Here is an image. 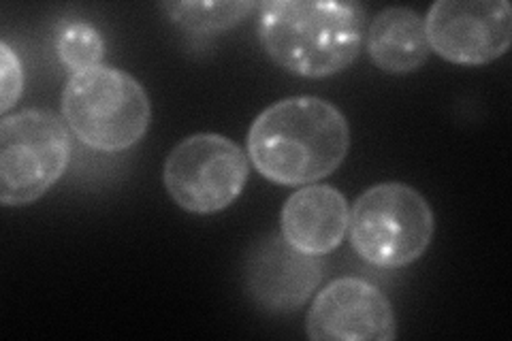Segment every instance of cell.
<instances>
[{
  "instance_id": "obj_14",
  "label": "cell",
  "mask_w": 512,
  "mask_h": 341,
  "mask_svg": "<svg viewBox=\"0 0 512 341\" xmlns=\"http://www.w3.org/2000/svg\"><path fill=\"white\" fill-rule=\"evenodd\" d=\"M24 94V69L22 60L9 43H0V111L5 113L22 99Z\"/></svg>"
},
{
  "instance_id": "obj_6",
  "label": "cell",
  "mask_w": 512,
  "mask_h": 341,
  "mask_svg": "<svg viewBox=\"0 0 512 341\" xmlns=\"http://www.w3.org/2000/svg\"><path fill=\"white\" fill-rule=\"evenodd\" d=\"M250 158L242 145L218 133L180 141L165 160L167 194L188 214L210 216L231 207L248 184Z\"/></svg>"
},
{
  "instance_id": "obj_4",
  "label": "cell",
  "mask_w": 512,
  "mask_h": 341,
  "mask_svg": "<svg viewBox=\"0 0 512 341\" xmlns=\"http://www.w3.org/2000/svg\"><path fill=\"white\" fill-rule=\"evenodd\" d=\"M436 218L423 194L404 182H382L361 192L350 207L348 239L365 263L404 269L427 252Z\"/></svg>"
},
{
  "instance_id": "obj_7",
  "label": "cell",
  "mask_w": 512,
  "mask_h": 341,
  "mask_svg": "<svg viewBox=\"0 0 512 341\" xmlns=\"http://www.w3.org/2000/svg\"><path fill=\"white\" fill-rule=\"evenodd\" d=\"M431 52L459 67H485L512 43V9L506 0H438L425 18Z\"/></svg>"
},
{
  "instance_id": "obj_5",
  "label": "cell",
  "mask_w": 512,
  "mask_h": 341,
  "mask_svg": "<svg viewBox=\"0 0 512 341\" xmlns=\"http://www.w3.org/2000/svg\"><path fill=\"white\" fill-rule=\"evenodd\" d=\"M71 160L69 126L47 109H22L0 122V203L24 207L56 186Z\"/></svg>"
},
{
  "instance_id": "obj_9",
  "label": "cell",
  "mask_w": 512,
  "mask_h": 341,
  "mask_svg": "<svg viewBox=\"0 0 512 341\" xmlns=\"http://www.w3.org/2000/svg\"><path fill=\"white\" fill-rule=\"evenodd\" d=\"M323 280L318 256L303 254L282 235L271 233L252 243L244 261L246 295L269 314L297 312Z\"/></svg>"
},
{
  "instance_id": "obj_13",
  "label": "cell",
  "mask_w": 512,
  "mask_h": 341,
  "mask_svg": "<svg viewBox=\"0 0 512 341\" xmlns=\"http://www.w3.org/2000/svg\"><path fill=\"white\" fill-rule=\"evenodd\" d=\"M56 54L62 67L75 73H84L103 64L105 41L101 32L88 22L64 24L56 35Z\"/></svg>"
},
{
  "instance_id": "obj_1",
  "label": "cell",
  "mask_w": 512,
  "mask_h": 341,
  "mask_svg": "<svg viewBox=\"0 0 512 341\" xmlns=\"http://www.w3.org/2000/svg\"><path fill=\"white\" fill-rule=\"evenodd\" d=\"M350 150L344 113L318 96H291L261 111L252 122L246 154L265 180L310 186L342 167Z\"/></svg>"
},
{
  "instance_id": "obj_12",
  "label": "cell",
  "mask_w": 512,
  "mask_h": 341,
  "mask_svg": "<svg viewBox=\"0 0 512 341\" xmlns=\"http://www.w3.org/2000/svg\"><path fill=\"white\" fill-rule=\"evenodd\" d=\"M160 9L184 30L210 35V32L229 30L244 22L254 9H259V5L252 0H233V3H207V0L190 3L188 0V3H163Z\"/></svg>"
},
{
  "instance_id": "obj_2",
  "label": "cell",
  "mask_w": 512,
  "mask_h": 341,
  "mask_svg": "<svg viewBox=\"0 0 512 341\" xmlns=\"http://www.w3.org/2000/svg\"><path fill=\"white\" fill-rule=\"evenodd\" d=\"M367 9L331 0H267L259 5V43L280 69L306 79L346 71L365 45Z\"/></svg>"
},
{
  "instance_id": "obj_8",
  "label": "cell",
  "mask_w": 512,
  "mask_h": 341,
  "mask_svg": "<svg viewBox=\"0 0 512 341\" xmlns=\"http://www.w3.org/2000/svg\"><path fill=\"white\" fill-rule=\"evenodd\" d=\"M306 333L314 341H391L397 318L380 288L361 278H340L318 290Z\"/></svg>"
},
{
  "instance_id": "obj_3",
  "label": "cell",
  "mask_w": 512,
  "mask_h": 341,
  "mask_svg": "<svg viewBox=\"0 0 512 341\" xmlns=\"http://www.w3.org/2000/svg\"><path fill=\"white\" fill-rule=\"evenodd\" d=\"M60 107L69 131L103 154L131 150L152 122V103L141 81L109 64L71 75Z\"/></svg>"
},
{
  "instance_id": "obj_10",
  "label": "cell",
  "mask_w": 512,
  "mask_h": 341,
  "mask_svg": "<svg viewBox=\"0 0 512 341\" xmlns=\"http://www.w3.org/2000/svg\"><path fill=\"white\" fill-rule=\"evenodd\" d=\"M350 205L327 184L299 186L280 211V235L303 254L327 256L348 233Z\"/></svg>"
},
{
  "instance_id": "obj_11",
  "label": "cell",
  "mask_w": 512,
  "mask_h": 341,
  "mask_svg": "<svg viewBox=\"0 0 512 341\" xmlns=\"http://www.w3.org/2000/svg\"><path fill=\"white\" fill-rule=\"evenodd\" d=\"M365 47L384 73L408 75L419 71L431 54L425 18L410 7L382 9L365 30Z\"/></svg>"
}]
</instances>
